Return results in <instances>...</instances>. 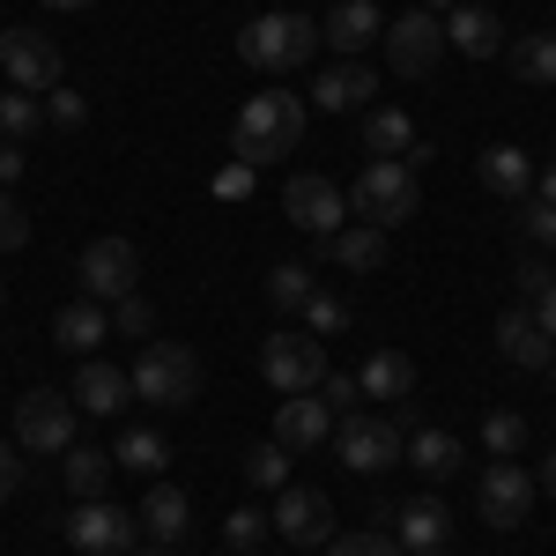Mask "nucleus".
I'll use <instances>...</instances> for the list:
<instances>
[{
    "instance_id": "nucleus-1",
    "label": "nucleus",
    "mask_w": 556,
    "mask_h": 556,
    "mask_svg": "<svg viewBox=\"0 0 556 556\" xmlns=\"http://www.w3.org/2000/svg\"><path fill=\"white\" fill-rule=\"evenodd\" d=\"M230 141H238V164H282V156H298V141H304V104L290 89H260V97L238 104Z\"/></svg>"
},
{
    "instance_id": "nucleus-2",
    "label": "nucleus",
    "mask_w": 556,
    "mask_h": 556,
    "mask_svg": "<svg viewBox=\"0 0 556 556\" xmlns=\"http://www.w3.org/2000/svg\"><path fill=\"white\" fill-rule=\"evenodd\" d=\"M312 52H319V30L304 23L298 8H267V15H253V23L238 30V60H245L253 75H298Z\"/></svg>"
},
{
    "instance_id": "nucleus-3",
    "label": "nucleus",
    "mask_w": 556,
    "mask_h": 556,
    "mask_svg": "<svg viewBox=\"0 0 556 556\" xmlns=\"http://www.w3.org/2000/svg\"><path fill=\"white\" fill-rule=\"evenodd\" d=\"M134 401H149V408H186V401H201V356L186 342H149L134 356Z\"/></svg>"
},
{
    "instance_id": "nucleus-4",
    "label": "nucleus",
    "mask_w": 556,
    "mask_h": 556,
    "mask_svg": "<svg viewBox=\"0 0 556 556\" xmlns=\"http://www.w3.org/2000/svg\"><path fill=\"white\" fill-rule=\"evenodd\" d=\"M349 208H356V223H379V230L408 223L416 215V164L408 156H371L349 186Z\"/></svg>"
},
{
    "instance_id": "nucleus-5",
    "label": "nucleus",
    "mask_w": 556,
    "mask_h": 556,
    "mask_svg": "<svg viewBox=\"0 0 556 556\" xmlns=\"http://www.w3.org/2000/svg\"><path fill=\"white\" fill-rule=\"evenodd\" d=\"M260 371H267L275 393H312L334 364H327V342H319V334H304V327L290 334V327H282V334L260 342Z\"/></svg>"
},
{
    "instance_id": "nucleus-6",
    "label": "nucleus",
    "mask_w": 556,
    "mask_h": 556,
    "mask_svg": "<svg viewBox=\"0 0 556 556\" xmlns=\"http://www.w3.org/2000/svg\"><path fill=\"white\" fill-rule=\"evenodd\" d=\"M75 275H83V298L112 312V304L134 298V282H141V253H134V238H89L83 260H75Z\"/></svg>"
},
{
    "instance_id": "nucleus-7",
    "label": "nucleus",
    "mask_w": 556,
    "mask_h": 556,
    "mask_svg": "<svg viewBox=\"0 0 556 556\" xmlns=\"http://www.w3.org/2000/svg\"><path fill=\"white\" fill-rule=\"evenodd\" d=\"M15 445H23V453H67V445H75V393L30 386V393L15 401Z\"/></svg>"
},
{
    "instance_id": "nucleus-8",
    "label": "nucleus",
    "mask_w": 556,
    "mask_h": 556,
    "mask_svg": "<svg viewBox=\"0 0 556 556\" xmlns=\"http://www.w3.org/2000/svg\"><path fill=\"white\" fill-rule=\"evenodd\" d=\"M438 60H445V23H438L430 8H408V15L386 23V67H393V75L424 83Z\"/></svg>"
},
{
    "instance_id": "nucleus-9",
    "label": "nucleus",
    "mask_w": 556,
    "mask_h": 556,
    "mask_svg": "<svg viewBox=\"0 0 556 556\" xmlns=\"http://www.w3.org/2000/svg\"><path fill=\"white\" fill-rule=\"evenodd\" d=\"M267 527H275L290 549H327V542H334V505H327V490L282 482V490H275V513H267Z\"/></svg>"
},
{
    "instance_id": "nucleus-10",
    "label": "nucleus",
    "mask_w": 556,
    "mask_h": 556,
    "mask_svg": "<svg viewBox=\"0 0 556 556\" xmlns=\"http://www.w3.org/2000/svg\"><path fill=\"white\" fill-rule=\"evenodd\" d=\"M60 527H67V549L75 556H134V527H141V519L119 513V505H104V497H83Z\"/></svg>"
},
{
    "instance_id": "nucleus-11",
    "label": "nucleus",
    "mask_w": 556,
    "mask_h": 556,
    "mask_svg": "<svg viewBox=\"0 0 556 556\" xmlns=\"http://www.w3.org/2000/svg\"><path fill=\"white\" fill-rule=\"evenodd\" d=\"M475 513L490 519L497 534H513L519 519L534 513V475L519 468V460H490V468H482V482H475Z\"/></svg>"
},
{
    "instance_id": "nucleus-12",
    "label": "nucleus",
    "mask_w": 556,
    "mask_h": 556,
    "mask_svg": "<svg viewBox=\"0 0 556 556\" xmlns=\"http://www.w3.org/2000/svg\"><path fill=\"white\" fill-rule=\"evenodd\" d=\"M334 453H342L349 475H386L401 460V424H386V416H342L334 424Z\"/></svg>"
},
{
    "instance_id": "nucleus-13",
    "label": "nucleus",
    "mask_w": 556,
    "mask_h": 556,
    "mask_svg": "<svg viewBox=\"0 0 556 556\" xmlns=\"http://www.w3.org/2000/svg\"><path fill=\"white\" fill-rule=\"evenodd\" d=\"M0 75L8 89H30V97L60 89V45L45 30H0Z\"/></svg>"
},
{
    "instance_id": "nucleus-14",
    "label": "nucleus",
    "mask_w": 556,
    "mask_h": 556,
    "mask_svg": "<svg viewBox=\"0 0 556 556\" xmlns=\"http://www.w3.org/2000/svg\"><path fill=\"white\" fill-rule=\"evenodd\" d=\"M282 215L298 223V230H312V238H334L349 223V193L334 186V178H319V172H304L282 186Z\"/></svg>"
},
{
    "instance_id": "nucleus-15",
    "label": "nucleus",
    "mask_w": 556,
    "mask_h": 556,
    "mask_svg": "<svg viewBox=\"0 0 556 556\" xmlns=\"http://www.w3.org/2000/svg\"><path fill=\"white\" fill-rule=\"evenodd\" d=\"M327 438H334L327 401H319V393H282V408H275V445H282V453H312V445H327Z\"/></svg>"
},
{
    "instance_id": "nucleus-16",
    "label": "nucleus",
    "mask_w": 556,
    "mask_h": 556,
    "mask_svg": "<svg viewBox=\"0 0 556 556\" xmlns=\"http://www.w3.org/2000/svg\"><path fill=\"white\" fill-rule=\"evenodd\" d=\"M379 97V75L364 67V60H334V67H319V83H312V104L319 112H356V104H371Z\"/></svg>"
},
{
    "instance_id": "nucleus-17",
    "label": "nucleus",
    "mask_w": 556,
    "mask_h": 556,
    "mask_svg": "<svg viewBox=\"0 0 556 556\" xmlns=\"http://www.w3.org/2000/svg\"><path fill=\"white\" fill-rule=\"evenodd\" d=\"M127 401H134L127 371L104 364V356H83V371H75V408H89V416H119Z\"/></svg>"
},
{
    "instance_id": "nucleus-18",
    "label": "nucleus",
    "mask_w": 556,
    "mask_h": 556,
    "mask_svg": "<svg viewBox=\"0 0 556 556\" xmlns=\"http://www.w3.org/2000/svg\"><path fill=\"white\" fill-rule=\"evenodd\" d=\"M52 342L67 349V356H97V342H112V312L89 304V298L60 304V312H52Z\"/></svg>"
},
{
    "instance_id": "nucleus-19",
    "label": "nucleus",
    "mask_w": 556,
    "mask_h": 556,
    "mask_svg": "<svg viewBox=\"0 0 556 556\" xmlns=\"http://www.w3.org/2000/svg\"><path fill=\"white\" fill-rule=\"evenodd\" d=\"M475 178H482L490 193H505V201H527V193H534V156H527L519 141H497V149L475 156Z\"/></svg>"
},
{
    "instance_id": "nucleus-20",
    "label": "nucleus",
    "mask_w": 556,
    "mask_h": 556,
    "mask_svg": "<svg viewBox=\"0 0 556 556\" xmlns=\"http://www.w3.org/2000/svg\"><path fill=\"white\" fill-rule=\"evenodd\" d=\"M445 45L468 52V60H497V52H505V23H497L490 8H468V0H460V8L445 15Z\"/></svg>"
},
{
    "instance_id": "nucleus-21",
    "label": "nucleus",
    "mask_w": 556,
    "mask_h": 556,
    "mask_svg": "<svg viewBox=\"0 0 556 556\" xmlns=\"http://www.w3.org/2000/svg\"><path fill=\"white\" fill-rule=\"evenodd\" d=\"M497 349H505V364H519V371H549V356H556V342L534 327V312H527V304L497 319Z\"/></svg>"
},
{
    "instance_id": "nucleus-22",
    "label": "nucleus",
    "mask_w": 556,
    "mask_h": 556,
    "mask_svg": "<svg viewBox=\"0 0 556 556\" xmlns=\"http://www.w3.org/2000/svg\"><path fill=\"white\" fill-rule=\"evenodd\" d=\"M356 393H364V401H416V364H408L401 349H379V356H364Z\"/></svg>"
},
{
    "instance_id": "nucleus-23",
    "label": "nucleus",
    "mask_w": 556,
    "mask_h": 556,
    "mask_svg": "<svg viewBox=\"0 0 556 556\" xmlns=\"http://www.w3.org/2000/svg\"><path fill=\"white\" fill-rule=\"evenodd\" d=\"M141 534H149V542H156V549H178V542H186V490H172V482H156V490H149V497H141Z\"/></svg>"
},
{
    "instance_id": "nucleus-24",
    "label": "nucleus",
    "mask_w": 556,
    "mask_h": 556,
    "mask_svg": "<svg viewBox=\"0 0 556 556\" xmlns=\"http://www.w3.org/2000/svg\"><path fill=\"white\" fill-rule=\"evenodd\" d=\"M319 38L334 45L342 60H356V52H364L371 38H386V23H379V0H342V8L327 15V30H319Z\"/></svg>"
},
{
    "instance_id": "nucleus-25",
    "label": "nucleus",
    "mask_w": 556,
    "mask_h": 556,
    "mask_svg": "<svg viewBox=\"0 0 556 556\" xmlns=\"http://www.w3.org/2000/svg\"><path fill=\"white\" fill-rule=\"evenodd\" d=\"M445 534H453V513H445L438 497H408V505H401V527H393L401 549L430 556V549H445Z\"/></svg>"
},
{
    "instance_id": "nucleus-26",
    "label": "nucleus",
    "mask_w": 556,
    "mask_h": 556,
    "mask_svg": "<svg viewBox=\"0 0 556 556\" xmlns=\"http://www.w3.org/2000/svg\"><path fill=\"white\" fill-rule=\"evenodd\" d=\"M60 482H67V497H75V505H83V497H104V490H112V453L75 438V445L60 453Z\"/></svg>"
},
{
    "instance_id": "nucleus-27",
    "label": "nucleus",
    "mask_w": 556,
    "mask_h": 556,
    "mask_svg": "<svg viewBox=\"0 0 556 556\" xmlns=\"http://www.w3.org/2000/svg\"><path fill=\"white\" fill-rule=\"evenodd\" d=\"M401 460H416V475H430V482H445V475H460V460H468V445H460L453 430H416V438H401Z\"/></svg>"
},
{
    "instance_id": "nucleus-28",
    "label": "nucleus",
    "mask_w": 556,
    "mask_h": 556,
    "mask_svg": "<svg viewBox=\"0 0 556 556\" xmlns=\"http://www.w3.org/2000/svg\"><path fill=\"white\" fill-rule=\"evenodd\" d=\"M319 245L342 260L349 275H371V267H386V230H379V223H356V230L342 223V230H334V238H319Z\"/></svg>"
},
{
    "instance_id": "nucleus-29",
    "label": "nucleus",
    "mask_w": 556,
    "mask_h": 556,
    "mask_svg": "<svg viewBox=\"0 0 556 556\" xmlns=\"http://www.w3.org/2000/svg\"><path fill=\"white\" fill-rule=\"evenodd\" d=\"M364 149H371V156H408V149H416V119L393 112V104L364 112Z\"/></svg>"
},
{
    "instance_id": "nucleus-30",
    "label": "nucleus",
    "mask_w": 556,
    "mask_h": 556,
    "mask_svg": "<svg viewBox=\"0 0 556 556\" xmlns=\"http://www.w3.org/2000/svg\"><path fill=\"white\" fill-rule=\"evenodd\" d=\"M519 83H556V30H527L519 45H505Z\"/></svg>"
},
{
    "instance_id": "nucleus-31",
    "label": "nucleus",
    "mask_w": 556,
    "mask_h": 556,
    "mask_svg": "<svg viewBox=\"0 0 556 556\" xmlns=\"http://www.w3.org/2000/svg\"><path fill=\"white\" fill-rule=\"evenodd\" d=\"M172 460V445H164V430H119V453H112V468H134V475H164Z\"/></svg>"
},
{
    "instance_id": "nucleus-32",
    "label": "nucleus",
    "mask_w": 556,
    "mask_h": 556,
    "mask_svg": "<svg viewBox=\"0 0 556 556\" xmlns=\"http://www.w3.org/2000/svg\"><path fill=\"white\" fill-rule=\"evenodd\" d=\"M45 127V97L30 89H0V141H30Z\"/></svg>"
},
{
    "instance_id": "nucleus-33",
    "label": "nucleus",
    "mask_w": 556,
    "mask_h": 556,
    "mask_svg": "<svg viewBox=\"0 0 556 556\" xmlns=\"http://www.w3.org/2000/svg\"><path fill=\"white\" fill-rule=\"evenodd\" d=\"M482 445H490V460H519L527 453V416H513V408L482 416Z\"/></svg>"
},
{
    "instance_id": "nucleus-34",
    "label": "nucleus",
    "mask_w": 556,
    "mask_h": 556,
    "mask_svg": "<svg viewBox=\"0 0 556 556\" xmlns=\"http://www.w3.org/2000/svg\"><path fill=\"white\" fill-rule=\"evenodd\" d=\"M304 298H312V267L282 260V267L267 275V304H275V312H304Z\"/></svg>"
},
{
    "instance_id": "nucleus-35",
    "label": "nucleus",
    "mask_w": 556,
    "mask_h": 556,
    "mask_svg": "<svg viewBox=\"0 0 556 556\" xmlns=\"http://www.w3.org/2000/svg\"><path fill=\"white\" fill-rule=\"evenodd\" d=\"M245 482H253V490H282V482H290V453H282L275 438L253 445V453H245Z\"/></svg>"
},
{
    "instance_id": "nucleus-36",
    "label": "nucleus",
    "mask_w": 556,
    "mask_h": 556,
    "mask_svg": "<svg viewBox=\"0 0 556 556\" xmlns=\"http://www.w3.org/2000/svg\"><path fill=\"white\" fill-rule=\"evenodd\" d=\"M304 334H319V342H334V334H349V304L342 298H304Z\"/></svg>"
},
{
    "instance_id": "nucleus-37",
    "label": "nucleus",
    "mask_w": 556,
    "mask_h": 556,
    "mask_svg": "<svg viewBox=\"0 0 556 556\" xmlns=\"http://www.w3.org/2000/svg\"><path fill=\"white\" fill-rule=\"evenodd\" d=\"M319 556H408V549H401L393 534H364V527H356V534H334Z\"/></svg>"
},
{
    "instance_id": "nucleus-38",
    "label": "nucleus",
    "mask_w": 556,
    "mask_h": 556,
    "mask_svg": "<svg viewBox=\"0 0 556 556\" xmlns=\"http://www.w3.org/2000/svg\"><path fill=\"white\" fill-rule=\"evenodd\" d=\"M260 534H267V513L260 505H238V513L223 519V549H260Z\"/></svg>"
},
{
    "instance_id": "nucleus-39",
    "label": "nucleus",
    "mask_w": 556,
    "mask_h": 556,
    "mask_svg": "<svg viewBox=\"0 0 556 556\" xmlns=\"http://www.w3.org/2000/svg\"><path fill=\"white\" fill-rule=\"evenodd\" d=\"M83 119H89V104H83V97H75V89H67V83H60V89H45V127L75 134V127H83Z\"/></svg>"
},
{
    "instance_id": "nucleus-40",
    "label": "nucleus",
    "mask_w": 556,
    "mask_h": 556,
    "mask_svg": "<svg viewBox=\"0 0 556 556\" xmlns=\"http://www.w3.org/2000/svg\"><path fill=\"white\" fill-rule=\"evenodd\" d=\"M23 245H30V215L15 193H0V253H23Z\"/></svg>"
},
{
    "instance_id": "nucleus-41",
    "label": "nucleus",
    "mask_w": 556,
    "mask_h": 556,
    "mask_svg": "<svg viewBox=\"0 0 556 556\" xmlns=\"http://www.w3.org/2000/svg\"><path fill=\"white\" fill-rule=\"evenodd\" d=\"M312 393H319V401H327V416H356V401H364V393H356V379H349V371H327V379L312 386Z\"/></svg>"
},
{
    "instance_id": "nucleus-42",
    "label": "nucleus",
    "mask_w": 556,
    "mask_h": 556,
    "mask_svg": "<svg viewBox=\"0 0 556 556\" xmlns=\"http://www.w3.org/2000/svg\"><path fill=\"white\" fill-rule=\"evenodd\" d=\"M112 319H119V334H134V342H141V334L156 327V312H149V298H141V290H134V298H119V304H112Z\"/></svg>"
},
{
    "instance_id": "nucleus-43",
    "label": "nucleus",
    "mask_w": 556,
    "mask_h": 556,
    "mask_svg": "<svg viewBox=\"0 0 556 556\" xmlns=\"http://www.w3.org/2000/svg\"><path fill=\"white\" fill-rule=\"evenodd\" d=\"M519 223H527V238H534V245H556V208H549V201H534V193H527Z\"/></svg>"
},
{
    "instance_id": "nucleus-44",
    "label": "nucleus",
    "mask_w": 556,
    "mask_h": 556,
    "mask_svg": "<svg viewBox=\"0 0 556 556\" xmlns=\"http://www.w3.org/2000/svg\"><path fill=\"white\" fill-rule=\"evenodd\" d=\"M527 312H534V327H542V334L556 342V275L542 282V290H534V298H527Z\"/></svg>"
},
{
    "instance_id": "nucleus-45",
    "label": "nucleus",
    "mask_w": 556,
    "mask_h": 556,
    "mask_svg": "<svg viewBox=\"0 0 556 556\" xmlns=\"http://www.w3.org/2000/svg\"><path fill=\"white\" fill-rule=\"evenodd\" d=\"M30 172V156H23V141H0V193L15 186V178Z\"/></svg>"
},
{
    "instance_id": "nucleus-46",
    "label": "nucleus",
    "mask_w": 556,
    "mask_h": 556,
    "mask_svg": "<svg viewBox=\"0 0 556 556\" xmlns=\"http://www.w3.org/2000/svg\"><path fill=\"white\" fill-rule=\"evenodd\" d=\"M215 193H223V201H245V193H253V164H230V172L215 178Z\"/></svg>"
},
{
    "instance_id": "nucleus-47",
    "label": "nucleus",
    "mask_w": 556,
    "mask_h": 556,
    "mask_svg": "<svg viewBox=\"0 0 556 556\" xmlns=\"http://www.w3.org/2000/svg\"><path fill=\"white\" fill-rule=\"evenodd\" d=\"M15 482H23V460H15V445H8V438H0V505H8V497H15Z\"/></svg>"
},
{
    "instance_id": "nucleus-48",
    "label": "nucleus",
    "mask_w": 556,
    "mask_h": 556,
    "mask_svg": "<svg viewBox=\"0 0 556 556\" xmlns=\"http://www.w3.org/2000/svg\"><path fill=\"white\" fill-rule=\"evenodd\" d=\"M534 201H549V208H556V156H549V164H534Z\"/></svg>"
},
{
    "instance_id": "nucleus-49",
    "label": "nucleus",
    "mask_w": 556,
    "mask_h": 556,
    "mask_svg": "<svg viewBox=\"0 0 556 556\" xmlns=\"http://www.w3.org/2000/svg\"><path fill=\"white\" fill-rule=\"evenodd\" d=\"M556 267H542V260H527V267H519V290H527V298H534V290H542V282H549Z\"/></svg>"
},
{
    "instance_id": "nucleus-50",
    "label": "nucleus",
    "mask_w": 556,
    "mask_h": 556,
    "mask_svg": "<svg viewBox=\"0 0 556 556\" xmlns=\"http://www.w3.org/2000/svg\"><path fill=\"white\" fill-rule=\"evenodd\" d=\"M52 15H83V8H97V0H45Z\"/></svg>"
},
{
    "instance_id": "nucleus-51",
    "label": "nucleus",
    "mask_w": 556,
    "mask_h": 556,
    "mask_svg": "<svg viewBox=\"0 0 556 556\" xmlns=\"http://www.w3.org/2000/svg\"><path fill=\"white\" fill-rule=\"evenodd\" d=\"M542 490H549V497H556V453H549V460H542Z\"/></svg>"
},
{
    "instance_id": "nucleus-52",
    "label": "nucleus",
    "mask_w": 556,
    "mask_h": 556,
    "mask_svg": "<svg viewBox=\"0 0 556 556\" xmlns=\"http://www.w3.org/2000/svg\"><path fill=\"white\" fill-rule=\"evenodd\" d=\"M134 556H178V549H134Z\"/></svg>"
},
{
    "instance_id": "nucleus-53",
    "label": "nucleus",
    "mask_w": 556,
    "mask_h": 556,
    "mask_svg": "<svg viewBox=\"0 0 556 556\" xmlns=\"http://www.w3.org/2000/svg\"><path fill=\"white\" fill-rule=\"evenodd\" d=\"M424 8H460V0H424Z\"/></svg>"
},
{
    "instance_id": "nucleus-54",
    "label": "nucleus",
    "mask_w": 556,
    "mask_h": 556,
    "mask_svg": "<svg viewBox=\"0 0 556 556\" xmlns=\"http://www.w3.org/2000/svg\"><path fill=\"white\" fill-rule=\"evenodd\" d=\"M223 556H260V549H223Z\"/></svg>"
},
{
    "instance_id": "nucleus-55",
    "label": "nucleus",
    "mask_w": 556,
    "mask_h": 556,
    "mask_svg": "<svg viewBox=\"0 0 556 556\" xmlns=\"http://www.w3.org/2000/svg\"><path fill=\"white\" fill-rule=\"evenodd\" d=\"M0 304H8V282H0Z\"/></svg>"
},
{
    "instance_id": "nucleus-56",
    "label": "nucleus",
    "mask_w": 556,
    "mask_h": 556,
    "mask_svg": "<svg viewBox=\"0 0 556 556\" xmlns=\"http://www.w3.org/2000/svg\"><path fill=\"white\" fill-rule=\"evenodd\" d=\"M549 379H556V356H549Z\"/></svg>"
},
{
    "instance_id": "nucleus-57",
    "label": "nucleus",
    "mask_w": 556,
    "mask_h": 556,
    "mask_svg": "<svg viewBox=\"0 0 556 556\" xmlns=\"http://www.w3.org/2000/svg\"><path fill=\"white\" fill-rule=\"evenodd\" d=\"M430 556H445V549H430Z\"/></svg>"
}]
</instances>
